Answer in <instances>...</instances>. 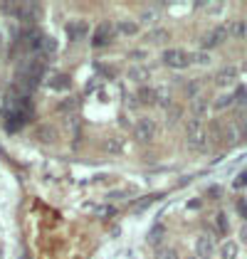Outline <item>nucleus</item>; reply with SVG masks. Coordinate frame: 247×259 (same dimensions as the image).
Segmentation results:
<instances>
[{
  "label": "nucleus",
  "instance_id": "obj_23",
  "mask_svg": "<svg viewBox=\"0 0 247 259\" xmlns=\"http://www.w3.org/2000/svg\"><path fill=\"white\" fill-rule=\"evenodd\" d=\"M104 148H106L109 153H119V151H121V141L119 139H109L106 143H104Z\"/></svg>",
  "mask_w": 247,
  "mask_h": 259
},
{
  "label": "nucleus",
  "instance_id": "obj_20",
  "mask_svg": "<svg viewBox=\"0 0 247 259\" xmlns=\"http://www.w3.org/2000/svg\"><path fill=\"white\" fill-rule=\"evenodd\" d=\"M161 239H163V227H161V225H156V227L151 230V235H148V242H151V244H158Z\"/></svg>",
  "mask_w": 247,
  "mask_h": 259
},
{
  "label": "nucleus",
  "instance_id": "obj_18",
  "mask_svg": "<svg viewBox=\"0 0 247 259\" xmlns=\"http://www.w3.org/2000/svg\"><path fill=\"white\" fill-rule=\"evenodd\" d=\"M230 104H235V94H223L220 99H215L213 109H218V111H220V109H227Z\"/></svg>",
  "mask_w": 247,
  "mask_h": 259
},
{
  "label": "nucleus",
  "instance_id": "obj_7",
  "mask_svg": "<svg viewBox=\"0 0 247 259\" xmlns=\"http://www.w3.org/2000/svg\"><path fill=\"white\" fill-rule=\"evenodd\" d=\"M210 111H213V104L208 99H203V97H195V99H193V119L203 121L210 116Z\"/></svg>",
  "mask_w": 247,
  "mask_h": 259
},
{
  "label": "nucleus",
  "instance_id": "obj_17",
  "mask_svg": "<svg viewBox=\"0 0 247 259\" xmlns=\"http://www.w3.org/2000/svg\"><path fill=\"white\" fill-rule=\"evenodd\" d=\"M171 37L168 35V30H153V32H148V42H153V45H161Z\"/></svg>",
  "mask_w": 247,
  "mask_h": 259
},
{
  "label": "nucleus",
  "instance_id": "obj_25",
  "mask_svg": "<svg viewBox=\"0 0 247 259\" xmlns=\"http://www.w3.org/2000/svg\"><path fill=\"white\" fill-rule=\"evenodd\" d=\"M237 104H247V89H237V97H235Z\"/></svg>",
  "mask_w": 247,
  "mask_h": 259
},
{
  "label": "nucleus",
  "instance_id": "obj_2",
  "mask_svg": "<svg viewBox=\"0 0 247 259\" xmlns=\"http://www.w3.org/2000/svg\"><path fill=\"white\" fill-rule=\"evenodd\" d=\"M156 134H158V126H156V121L144 116V119L136 121V126H134V139L139 141V143H151V141L156 139Z\"/></svg>",
  "mask_w": 247,
  "mask_h": 259
},
{
  "label": "nucleus",
  "instance_id": "obj_9",
  "mask_svg": "<svg viewBox=\"0 0 247 259\" xmlns=\"http://www.w3.org/2000/svg\"><path fill=\"white\" fill-rule=\"evenodd\" d=\"M218 252H220V259H237L240 257V244L232 242V239H225Z\"/></svg>",
  "mask_w": 247,
  "mask_h": 259
},
{
  "label": "nucleus",
  "instance_id": "obj_24",
  "mask_svg": "<svg viewBox=\"0 0 247 259\" xmlns=\"http://www.w3.org/2000/svg\"><path fill=\"white\" fill-rule=\"evenodd\" d=\"M42 50H45V52H55V50H57V45H55L52 37H42Z\"/></svg>",
  "mask_w": 247,
  "mask_h": 259
},
{
  "label": "nucleus",
  "instance_id": "obj_11",
  "mask_svg": "<svg viewBox=\"0 0 247 259\" xmlns=\"http://www.w3.org/2000/svg\"><path fill=\"white\" fill-rule=\"evenodd\" d=\"M227 27H230V37L247 40V20H235L232 25H227Z\"/></svg>",
  "mask_w": 247,
  "mask_h": 259
},
{
  "label": "nucleus",
  "instance_id": "obj_13",
  "mask_svg": "<svg viewBox=\"0 0 247 259\" xmlns=\"http://www.w3.org/2000/svg\"><path fill=\"white\" fill-rule=\"evenodd\" d=\"M156 101H158V94H156V92H153V89H141V92H139V104H148V106H151V104H156Z\"/></svg>",
  "mask_w": 247,
  "mask_h": 259
},
{
  "label": "nucleus",
  "instance_id": "obj_10",
  "mask_svg": "<svg viewBox=\"0 0 247 259\" xmlns=\"http://www.w3.org/2000/svg\"><path fill=\"white\" fill-rule=\"evenodd\" d=\"M87 32H89L87 22H69V25H67L69 40H82V37H87Z\"/></svg>",
  "mask_w": 247,
  "mask_h": 259
},
{
  "label": "nucleus",
  "instance_id": "obj_4",
  "mask_svg": "<svg viewBox=\"0 0 247 259\" xmlns=\"http://www.w3.org/2000/svg\"><path fill=\"white\" fill-rule=\"evenodd\" d=\"M227 37H230V27H227V25H218V27H213L205 37H203V47H205V50L220 47Z\"/></svg>",
  "mask_w": 247,
  "mask_h": 259
},
{
  "label": "nucleus",
  "instance_id": "obj_1",
  "mask_svg": "<svg viewBox=\"0 0 247 259\" xmlns=\"http://www.w3.org/2000/svg\"><path fill=\"white\" fill-rule=\"evenodd\" d=\"M185 141H188V148L190 151H198V153L205 151L208 143H210V134H208L205 126H203V121L190 119L185 123Z\"/></svg>",
  "mask_w": 247,
  "mask_h": 259
},
{
  "label": "nucleus",
  "instance_id": "obj_22",
  "mask_svg": "<svg viewBox=\"0 0 247 259\" xmlns=\"http://www.w3.org/2000/svg\"><path fill=\"white\" fill-rule=\"evenodd\" d=\"M156 20H158V10L156 8H148V10L141 13V22H156Z\"/></svg>",
  "mask_w": 247,
  "mask_h": 259
},
{
  "label": "nucleus",
  "instance_id": "obj_19",
  "mask_svg": "<svg viewBox=\"0 0 247 259\" xmlns=\"http://www.w3.org/2000/svg\"><path fill=\"white\" fill-rule=\"evenodd\" d=\"M156 259H181V257H178V252H176V249H171V247H161V249L156 252Z\"/></svg>",
  "mask_w": 247,
  "mask_h": 259
},
{
  "label": "nucleus",
  "instance_id": "obj_8",
  "mask_svg": "<svg viewBox=\"0 0 247 259\" xmlns=\"http://www.w3.org/2000/svg\"><path fill=\"white\" fill-rule=\"evenodd\" d=\"M237 81V69L235 67H223L218 74H215V84L218 87H230V84H235Z\"/></svg>",
  "mask_w": 247,
  "mask_h": 259
},
{
  "label": "nucleus",
  "instance_id": "obj_3",
  "mask_svg": "<svg viewBox=\"0 0 247 259\" xmlns=\"http://www.w3.org/2000/svg\"><path fill=\"white\" fill-rule=\"evenodd\" d=\"M163 64L171 67V69H188L190 67V55L185 50H166Z\"/></svg>",
  "mask_w": 247,
  "mask_h": 259
},
{
  "label": "nucleus",
  "instance_id": "obj_16",
  "mask_svg": "<svg viewBox=\"0 0 247 259\" xmlns=\"http://www.w3.org/2000/svg\"><path fill=\"white\" fill-rule=\"evenodd\" d=\"M190 64H200V67H208V64H210V55H208L205 50H203V52H193V55H190Z\"/></svg>",
  "mask_w": 247,
  "mask_h": 259
},
{
  "label": "nucleus",
  "instance_id": "obj_27",
  "mask_svg": "<svg viewBox=\"0 0 247 259\" xmlns=\"http://www.w3.org/2000/svg\"><path fill=\"white\" fill-rule=\"evenodd\" d=\"M188 259H198V257H195V254H193V257H188Z\"/></svg>",
  "mask_w": 247,
  "mask_h": 259
},
{
  "label": "nucleus",
  "instance_id": "obj_26",
  "mask_svg": "<svg viewBox=\"0 0 247 259\" xmlns=\"http://www.w3.org/2000/svg\"><path fill=\"white\" fill-rule=\"evenodd\" d=\"M240 242H242V244H247V222L240 227Z\"/></svg>",
  "mask_w": 247,
  "mask_h": 259
},
{
  "label": "nucleus",
  "instance_id": "obj_12",
  "mask_svg": "<svg viewBox=\"0 0 247 259\" xmlns=\"http://www.w3.org/2000/svg\"><path fill=\"white\" fill-rule=\"evenodd\" d=\"M116 32L124 35V37H134V35L139 32V25L131 20H121V22H116Z\"/></svg>",
  "mask_w": 247,
  "mask_h": 259
},
{
  "label": "nucleus",
  "instance_id": "obj_5",
  "mask_svg": "<svg viewBox=\"0 0 247 259\" xmlns=\"http://www.w3.org/2000/svg\"><path fill=\"white\" fill-rule=\"evenodd\" d=\"M215 254V239L210 235H198L195 237V257L198 259H210Z\"/></svg>",
  "mask_w": 247,
  "mask_h": 259
},
{
  "label": "nucleus",
  "instance_id": "obj_14",
  "mask_svg": "<svg viewBox=\"0 0 247 259\" xmlns=\"http://www.w3.org/2000/svg\"><path fill=\"white\" fill-rule=\"evenodd\" d=\"M129 79L139 81V84H141V81L148 79V72H146L144 67H131V69H129Z\"/></svg>",
  "mask_w": 247,
  "mask_h": 259
},
{
  "label": "nucleus",
  "instance_id": "obj_6",
  "mask_svg": "<svg viewBox=\"0 0 247 259\" xmlns=\"http://www.w3.org/2000/svg\"><path fill=\"white\" fill-rule=\"evenodd\" d=\"M114 32H116V27H114L111 22H102V25L94 30L92 45H94V47H104V45H109V42H111V37H114Z\"/></svg>",
  "mask_w": 247,
  "mask_h": 259
},
{
  "label": "nucleus",
  "instance_id": "obj_21",
  "mask_svg": "<svg viewBox=\"0 0 247 259\" xmlns=\"http://www.w3.org/2000/svg\"><path fill=\"white\" fill-rule=\"evenodd\" d=\"M215 225H218V232H220V235H227V218H225V212H218V215H215Z\"/></svg>",
  "mask_w": 247,
  "mask_h": 259
},
{
  "label": "nucleus",
  "instance_id": "obj_15",
  "mask_svg": "<svg viewBox=\"0 0 247 259\" xmlns=\"http://www.w3.org/2000/svg\"><path fill=\"white\" fill-rule=\"evenodd\" d=\"M198 8H203L208 15H220V13L225 10V3H203V5H198Z\"/></svg>",
  "mask_w": 247,
  "mask_h": 259
}]
</instances>
